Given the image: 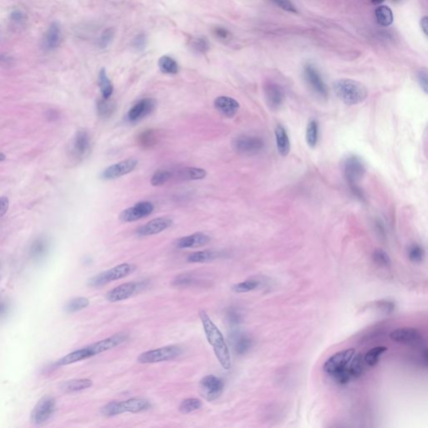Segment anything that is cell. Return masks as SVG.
<instances>
[{
    "mask_svg": "<svg viewBox=\"0 0 428 428\" xmlns=\"http://www.w3.org/2000/svg\"><path fill=\"white\" fill-rule=\"evenodd\" d=\"M156 101L152 98L140 100L129 110L127 119L130 122H139L151 114L156 108Z\"/></svg>",
    "mask_w": 428,
    "mask_h": 428,
    "instance_id": "13",
    "label": "cell"
},
{
    "mask_svg": "<svg viewBox=\"0 0 428 428\" xmlns=\"http://www.w3.org/2000/svg\"><path fill=\"white\" fill-rule=\"evenodd\" d=\"M158 67L163 74H176L179 71L178 62L169 55H163L159 59Z\"/></svg>",
    "mask_w": 428,
    "mask_h": 428,
    "instance_id": "35",
    "label": "cell"
},
{
    "mask_svg": "<svg viewBox=\"0 0 428 428\" xmlns=\"http://www.w3.org/2000/svg\"><path fill=\"white\" fill-rule=\"evenodd\" d=\"M139 285L136 282H128L120 285L107 293V299L112 303L119 302L127 300L134 295L138 289Z\"/></svg>",
    "mask_w": 428,
    "mask_h": 428,
    "instance_id": "18",
    "label": "cell"
},
{
    "mask_svg": "<svg viewBox=\"0 0 428 428\" xmlns=\"http://www.w3.org/2000/svg\"><path fill=\"white\" fill-rule=\"evenodd\" d=\"M172 181V171L158 170L152 175L151 184L152 186H161Z\"/></svg>",
    "mask_w": 428,
    "mask_h": 428,
    "instance_id": "44",
    "label": "cell"
},
{
    "mask_svg": "<svg viewBox=\"0 0 428 428\" xmlns=\"http://www.w3.org/2000/svg\"><path fill=\"white\" fill-rule=\"evenodd\" d=\"M199 317L203 324L207 339L208 343L213 347V352L215 353L217 359L223 368L229 370L231 367L230 352L224 340L223 334L204 310H201Z\"/></svg>",
    "mask_w": 428,
    "mask_h": 428,
    "instance_id": "1",
    "label": "cell"
},
{
    "mask_svg": "<svg viewBox=\"0 0 428 428\" xmlns=\"http://www.w3.org/2000/svg\"><path fill=\"white\" fill-rule=\"evenodd\" d=\"M92 385L93 382L90 379H75V380L65 381L62 384L60 388L62 391L66 393H71V392H76V391H83L85 389L90 388Z\"/></svg>",
    "mask_w": 428,
    "mask_h": 428,
    "instance_id": "29",
    "label": "cell"
},
{
    "mask_svg": "<svg viewBox=\"0 0 428 428\" xmlns=\"http://www.w3.org/2000/svg\"><path fill=\"white\" fill-rule=\"evenodd\" d=\"M390 338L398 343L413 345L421 340V335L417 329L411 327H404L394 329L390 333Z\"/></svg>",
    "mask_w": 428,
    "mask_h": 428,
    "instance_id": "17",
    "label": "cell"
},
{
    "mask_svg": "<svg viewBox=\"0 0 428 428\" xmlns=\"http://www.w3.org/2000/svg\"><path fill=\"white\" fill-rule=\"evenodd\" d=\"M375 15H376V21L381 26L388 27L393 23V13L388 6L381 5L376 8Z\"/></svg>",
    "mask_w": 428,
    "mask_h": 428,
    "instance_id": "34",
    "label": "cell"
},
{
    "mask_svg": "<svg viewBox=\"0 0 428 428\" xmlns=\"http://www.w3.org/2000/svg\"><path fill=\"white\" fill-rule=\"evenodd\" d=\"M151 406L149 401L144 398H131L126 401L117 402V408L119 414L125 412L138 413L146 411Z\"/></svg>",
    "mask_w": 428,
    "mask_h": 428,
    "instance_id": "22",
    "label": "cell"
},
{
    "mask_svg": "<svg viewBox=\"0 0 428 428\" xmlns=\"http://www.w3.org/2000/svg\"><path fill=\"white\" fill-rule=\"evenodd\" d=\"M417 79L421 89L425 93L428 92L427 71L426 69H421L417 73Z\"/></svg>",
    "mask_w": 428,
    "mask_h": 428,
    "instance_id": "52",
    "label": "cell"
},
{
    "mask_svg": "<svg viewBox=\"0 0 428 428\" xmlns=\"http://www.w3.org/2000/svg\"><path fill=\"white\" fill-rule=\"evenodd\" d=\"M379 308H381L382 310L389 314V313H391L393 310L395 305H394L393 303L388 302V301H382V302L379 303Z\"/></svg>",
    "mask_w": 428,
    "mask_h": 428,
    "instance_id": "56",
    "label": "cell"
},
{
    "mask_svg": "<svg viewBox=\"0 0 428 428\" xmlns=\"http://www.w3.org/2000/svg\"><path fill=\"white\" fill-rule=\"evenodd\" d=\"M333 89L336 97L348 106L360 104L368 97L367 87L354 79H337L333 84Z\"/></svg>",
    "mask_w": 428,
    "mask_h": 428,
    "instance_id": "2",
    "label": "cell"
},
{
    "mask_svg": "<svg viewBox=\"0 0 428 428\" xmlns=\"http://www.w3.org/2000/svg\"><path fill=\"white\" fill-rule=\"evenodd\" d=\"M117 108L116 102L112 100L101 98L97 104V114L102 118H109L112 117Z\"/></svg>",
    "mask_w": 428,
    "mask_h": 428,
    "instance_id": "33",
    "label": "cell"
},
{
    "mask_svg": "<svg viewBox=\"0 0 428 428\" xmlns=\"http://www.w3.org/2000/svg\"><path fill=\"white\" fill-rule=\"evenodd\" d=\"M183 353V349L179 346H167L158 349L144 352L139 356L137 362L141 364H152L157 362H167L176 359Z\"/></svg>",
    "mask_w": 428,
    "mask_h": 428,
    "instance_id": "4",
    "label": "cell"
},
{
    "mask_svg": "<svg viewBox=\"0 0 428 428\" xmlns=\"http://www.w3.org/2000/svg\"><path fill=\"white\" fill-rule=\"evenodd\" d=\"M195 283H197V279L194 275L191 274L178 275L173 281L174 286L177 287H188L194 285Z\"/></svg>",
    "mask_w": 428,
    "mask_h": 428,
    "instance_id": "46",
    "label": "cell"
},
{
    "mask_svg": "<svg viewBox=\"0 0 428 428\" xmlns=\"http://www.w3.org/2000/svg\"><path fill=\"white\" fill-rule=\"evenodd\" d=\"M211 238L203 233H196L185 236L177 241L176 246L179 248L202 247L210 242Z\"/></svg>",
    "mask_w": 428,
    "mask_h": 428,
    "instance_id": "25",
    "label": "cell"
},
{
    "mask_svg": "<svg viewBox=\"0 0 428 428\" xmlns=\"http://www.w3.org/2000/svg\"><path fill=\"white\" fill-rule=\"evenodd\" d=\"M265 94L266 102L273 111L280 109L285 101V92L280 84L275 82H267L265 85Z\"/></svg>",
    "mask_w": 428,
    "mask_h": 428,
    "instance_id": "15",
    "label": "cell"
},
{
    "mask_svg": "<svg viewBox=\"0 0 428 428\" xmlns=\"http://www.w3.org/2000/svg\"><path fill=\"white\" fill-rule=\"evenodd\" d=\"M201 406H202V401L200 400L197 398L186 399L180 404L179 411L183 414L191 413L200 409Z\"/></svg>",
    "mask_w": 428,
    "mask_h": 428,
    "instance_id": "43",
    "label": "cell"
},
{
    "mask_svg": "<svg viewBox=\"0 0 428 428\" xmlns=\"http://www.w3.org/2000/svg\"><path fill=\"white\" fill-rule=\"evenodd\" d=\"M56 403L51 396H45L40 399L33 409L30 420L35 425H44L52 418L55 413Z\"/></svg>",
    "mask_w": 428,
    "mask_h": 428,
    "instance_id": "7",
    "label": "cell"
},
{
    "mask_svg": "<svg viewBox=\"0 0 428 428\" xmlns=\"http://www.w3.org/2000/svg\"><path fill=\"white\" fill-rule=\"evenodd\" d=\"M191 48L194 52L198 54H206L210 49L208 39L203 36H197L191 41Z\"/></svg>",
    "mask_w": 428,
    "mask_h": 428,
    "instance_id": "40",
    "label": "cell"
},
{
    "mask_svg": "<svg viewBox=\"0 0 428 428\" xmlns=\"http://www.w3.org/2000/svg\"><path fill=\"white\" fill-rule=\"evenodd\" d=\"M217 256H218L217 252L210 250H204V251H198V252L191 253L187 260L189 263L200 264V263H206L213 260Z\"/></svg>",
    "mask_w": 428,
    "mask_h": 428,
    "instance_id": "37",
    "label": "cell"
},
{
    "mask_svg": "<svg viewBox=\"0 0 428 428\" xmlns=\"http://www.w3.org/2000/svg\"><path fill=\"white\" fill-rule=\"evenodd\" d=\"M213 35H214L217 39L220 40H223V41L228 40L231 38L230 31L227 30L226 28L221 27V26L213 28Z\"/></svg>",
    "mask_w": 428,
    "mask_h": 428,
    "instance_id": "49",
    "label": "cell"
},
{
    "mask_svg": "<svg viewBox=\"0 0 428 428\" xmlns=\"http://www.w3.org/2000/svg\"><path fill=\"white\" fill-rule=\"evenodd\" d=\"M115 30L113 28H108L107 30H104L102 33L101 37H100L98 45L102 49L108 47L110 44L112 42V40L115 37Z\"/></svg>",
    "mask_w": 428,
    "mask_h": 428,
    "instance_id": "47",
    "label": "cell"
},
{
    "mask_svg": "<svg viewBox=\"0 0 428 428\" xmlns=\"http://www.w3.org/2000/svg\"><path fill=\"white\" fill-rule=\"evenodd\" d=\"M98 84L102 92V98L104 99L111 98L114 92V87L107 75V70L105 68H102L100 70L99 75H98Z\"/></svg>",
    "mask_w": 428,
    "mask_h": 428,
    "instance_id": "31",
    "label": "cell"
},
{
    "mask_svg": "<svg viewBox=\"0 0 428 428\" xmlns=\"http://www.w3.org/2000/svg\"><path fill=\"white\" fill-rule=\"evenodd\" d=\"M355 353L356 351L354 349L344 350L337 352L324 362L323 370L327 375L330 376L336 371L347 368Z\"/></svg>",
    "mask_w": 428,
    "mask_h": 428,
    "instance_id": "10",
    "label": "cell"
},
{
    "mask_svg": "<svg viewBox=\"0 0 428 428\" xmlns=\"http://www.w3.org/2000/svg\"><path fill=\"white\" fill-rule=\"evenodd\" d=\"M214 107L218 112L226 117H233L239 110V103L232 97H218L214 101Z\"/></svg>",
    "mask_w": 428,
    "mask_h": 428,
    "instance_id": "20",
    "label": "cell"
},
{
    "mask_svg": "<svg viewBox=\"0 0 428 428\" xmlns=\"http://www.w3.org/2000/svg\"><path fill=\"white\" fill-rule=\"evenodd\" d=\"M89 300L87 298H74V299H72L66 303V305L64 306V310L69 314H72V313H75V312L84 309V308H87L89 305Z\"/></svg>",
    "mask_w": 428,
    "mask_h": 428,
    "instance_id": "39",
    "label": "cell"
},
{
    "mask_svg": "<svg viewBox=\"0 0 428 428\" xmlns=\"http://www.w3.org/2000/svg\"><path fill=\"white\" fill-rule=\"evenodd\" d=\"M10 20H13L15 23H21L25 20V15L24 13L21 12L20 10H15L10 14Z\"/></svg>",
    "mask_w": 428,
    "mask_h": 428,
    "instance_id": "54",
    "label": "cell"
},
{
    "mask_svg": "<svg viewBox=\"0 0 428 428\" xmlns=\"http://www.w3.org/2000/svg\"><path fill=\"white\" fill-rule=\"evenodd\" d=\"M271 1L275 5H277L278 7H280V9H282L285 11L294 13V14H297L298 13L296 7L291 0H271Z\"/></svg>",
    "mask_w": 428,
    "mask_h": 428,
    "instance_id": "48",
    "label": "cell"
},
{
    "mask_svg": "<svg viewBox=\"0 0 428 428\" xmlns=\"http://www.w3.org/2000/svg\"><path fill=\"white\" fill-rule=\"evenodd\" d=\"M305 138L309 147L314 148L316 146L319 140V122H317V120H311L307 125Z\"/></svg>",
    "mask_w": 428,
    "mask_h": 428,
    "instance_id": "36",
    "label": "cell"
},
{
    "mask_svg": "<svg viewBox=\"0 0 428 428\" xmlns=\"http://www.w3.org/2000/svg\"><path fill=\"white\" fill-rule=\"evenodd\" d=\"M91 150V137L87 131L79 130L77 131L72 145V152L76 158H84Z\"/></svg>",
    "mask_w": 428,
    "mask_h": 428,
    "instance_id": "16",
    "label": "cell"
},
{
    "mask_svg": "<svg viewBox=\"0 0 428 428\" xmlns=\"http://www.w3.org/2000/svg\"><path fill=\"white\" fill-rule=\"evenodd\" d=\"M50 241L46 237H39L33 241L30 245V256L35 262H40L45 260L50 250Z\"/></svg>",
    "mask_w": 428,
    "mask_h": 428,
    "instance_id": "24",
    "label": "cell"
},
{
    "mask_svg": "<svg viewBox=\"0 0 428 428\" xmlns=\"http://www.w3.org/2000/svg\"><path fill=\"white\" fill-rule=\"evenodd\" d=\"M265 141L262 137L252 135H242L234 139L233 149L238 153L252 156L260 153L265 148Z\"/></svg>",
    "mask_w": 428,
    "mask_h": 428,
    "instance_id": "6",
    "label": "cell"
},
{
    "mask_svg": "<svg viewBox=\"0 0 428 428\" xmlns=\"http://www.w3.org/2000/svg\"><path fill=\"white\" fill-rule=\"evenodd\" d=\"M127 339H128V335L124 333H121V334H114L109 338L96 342L94 344L91 345L90 347L92 348L94 356H96V355L101 354L102 352L113 349L115 347H119Z\"/></svg>",
    "mask_w": 428,
    "mask_h": 428,
    "instance_id": "19",
    "label": "cell"
},
{
    "mask_svg": "<svg viewBox=\"0 0 428 428\" xmlns=\"http://www.w3.org/2000/svg\"><path fill=\"white\" fill-rule=\"evenodd\" d=\"M407 256H408V259L411 262L419 264V263L422 262V260H424L425 251L421 246L417 244V243H414L408 247Z\"/></svg>",
    "mask_w": 428,
    "mask_h": 428,
    "instance_id": "41",
    "label": "cell"
},
{
    "mask_svg": "<svg viewBox=\"0 0 428 428\" xmlns=\"http://www.w3.org/2000/svg\"><path fill=\"white\" fill-rule=\"evenodd\" d=\"M275 139L278 151L283 156H287L290 151V141L286 129L282 125H278L275 128Z\"/></svg>",
    "mask_w": 428,
    "mask_h": 428,
    "instance_id": "27",
    "label": "cell"
},
{
    "mask_svg": "<svg viewBox=\"0 0 428 428\" xmlns=\"http://www.w3.org/2000/svg\"><path fill=\"white\" fill-rule=\"evenodd\" d=\"M304 73L307 83L312 91L320 98L326 99L328 97V89L319 74V70L313 64H307L304 69Z\"/></svg>",
    "mask_w": 428,
    "mask_h": 428,
    "instance_id": "11",
    "label": "cell"
},
{
    "mask_svg": "<svg viewBox=\"0 0 428 428\" xmlns=\"http://www.w3.org/2000/svg\"><path fill=\"white\" fill-rule=\"evenodd\" d=\"M154 206L148 201H141L135 205L126 208L120 214L119 218L124 223H131L146 218L152 213Z\"/></svg>",
    "mask_w": 428,
    "mask_h": 428,
    "instance_id": "8",
    "label": "cell"
},
{
    "mask_svg": "<svg viewBox=\"0 0 428 428\" xmlns=\"http://www.w3.org/2000/svg\"><path fill=\"white\" fill-rule=\"evenodd\" d=\"M233 349L238 355H244L249 351L252 347V339L249 337L243 334H233Z\"/></svg>",
    "mask_w": 428,
    "mask_h": 428,
    "instance_id": "32",
    "label": "cell"
},
{
    "mask_svg": "<svg viewBox=\"0 0 428 428\" xmlns=\"http://www.w3.org/2000/svg\"><path fill=\"white\" fill-rule=\"evenodd\" d=\"M227 316H228V321H229L231 324H233V325H238V324H240L241 320H242V316H241L240 313L235 309H228V313H227Z\"/></svg>",
    "mask_w": 428,
    "mask_h": 428,
    "instance_id": "51",
    "label": "cell"
},
{
    "mask_svg": "<svg viewBox=\"0 0 428 428\" xmlns=\"http://www.w3.org/2000/svg\"><path fill=\"white\" fill-rule=\"evenodd\" d=\"M394 1H398V0H394Z\"/></svg>",
    "mask_w": 428,
    "mask_h": 428,
    "instance_id": "61",
    "label": "cell"
},
{
    "mask_svg": "<svg viewBox=\"0 0 428 428\" xmlns=\"http://www.w3.org/2000/svg\"><path fill=\"white\" fill-rule=\"evenodd\" d=\"M61 41V30L57 22H53L48 29L43 40V48L46 51H52L57 49Z\"/></svg>",
    "mask_w": 428,
    "mask_h": 428,
    "instance_id": "23",
    "label": "cell"
},
{
    "mask_svg": "<svg viewBox=\"0 0 428 428\" xmlns=\"http://www.w3.org/2000/svg\"><path fill=\"white\" fill-rule=\"evenodd\" d=\"M10 208V200L7 197H0V218L7 213Z\"/></svg>",
    "mask_w": 428,
    "mask_h": 428,
    "instance_id": "53",
    "label": "cell"
},
{
    "mask_svg": "<svg viewBox=\"0 0 428 428\" xmlns=\"http://www.w3.org/2000/svg\"><path fill=\"white\" fill-rule=\"evenodd\" d=\"M13 59L7 55L1 54L0 55V65L1 66H10V64H12Z\"/></svg>",
    "mask_w": 428,
    "mask_h": 428,
    "instance_id": "57",
    "label": "cell"
},
{
    "mask_svg": "<svg viewBox=\"0 0 428 428\" xmlns=\"http://www.w3.org/2000/svg\"><path fill=\"white\" fill-rule=\"evenodd\" d=\"M10 309V305L6 300L0 299V319L6 317Z\"/></svg>",
    "mask_w": 428,
    "mask_h": 428,
    "instance_id": "55",
    "label": "cell"
},
{
    "mask_svg": "<svg viewBox=\"0 0 428 428\" xmlns=\"http://www.w3.org/2000/svg\"><path fill=\"white\" fill-rule=\"evenodd\" d=\"M421 30H423L424 34L427 35L428 34V18L427 16H424L421 20Z\"/></svg>",
    "mask_w": 428,
    "mask_h": 428,
    "instance_id": "58",
    "label": "cell"
},
{
    "mask_svg": "<svg viewBox=\"0 0 428 428\" xmlns=\"http://www.w3.org/2000/svg\"><path fill=\"white\" fill-rule=\"evenodd\" d=\"M137 163L138 161L134 158L126 159L124 161H119L105 169L101 174V179L103 180H114V179H119L121 177L125 176L126 174L133 171L137 166Z\"/></svg>",
    "mask_w": 428,
    "mask_h": 428,
    "instance_id": "12",
    "label": "cell"
},
{
    "mask_svg": "<svg viewBox=\"0 0 428 428\" xmlns=\"http://www.w3.org/2000/svg\"><path fill=\"white\" fill-rule=\"evenodd\" d=\"M388 348L386 347H376L370 350L367 354L365 355L364 360L366 364L369 367H375L378 363L379 360L382 357L385 352H387Z\"/></svg>",
    "mask_w": 428,
    "mask_h": 428,
    "instance_id": "38",
    "label": "cell"
},
{
    "mask_svg": "<svg viewBox=\"0 0 428 428\" xmlns=\"http://www.w3.org/2000/svg\"><path fill=\"white\" fill-rule=\"evenodd\" d=\"M260 281L255 280H245L243 282L238 283L233 285L232 290L235 293H247L256 290L260 286Z\"/></svg>",
    "mask_w": 428,
    "mask_h": 428,
    "instance_id": "42",
    "label": "cell"
},
{
    "mask_svg": "<svg viewBox=\"0 0 428 428\" xmlns=\"http://www.w3.org/2000/svg\"><path fill=\"white\" fill-rule=\"evenodd\" d=\"M207 172L204 169L198 167H184L177 171H172V180L176 181H196L205 179Z\"/></svg>",
    "mask_w": 428,
    "mask_h": 428,
    "instance_id": "21",
    "label": "cell"
},
{
    "mask_svg": "<svg viewBox=\"0 0 428 428\" xmlns=\"http://www.w3.org/2000/svg\"><path fill=\"white\" fill-rule=\"evenodd\" d=\"M173 219L168 217H160L149 221L146 224L136 229V234L140 237L155 235L166 230L173 225Z\"/></svg>",
    "mask_w": 428,
    "mask_h": 428,
    "instance_id": "14",
    "label": "cell"
},
{
    "mask_svg": "<svg viewBox=\"0 0 428 428\" xmlns=\"http://www.w3.org/2000/svg\"><path fill=\"white\" fill-rule=\"evenodd\" d=\"M161 136L158 131L153 129H146L141 131L136 137V142L141 148L145 150L153 148L160 141Z\"/></svg>",
    "mask_w": 428,
    "mask_h": 428,
    "instance_id": "26",
    "label": "cell"
},
{
    "mask_svg": "<svg viewBox=\"0 0 428 428\" xmlns=\"http://www.w3.org/2000/svg\"><path fill=\"white\" fill-rule=\"evenodd\" d=\"M343 174L350 188L358 185L367 172V167L360 156L350 155L345 158L342 165Z\"/></svg>",
    "mask_w": 428,
    "mask_h": 428,
    "instance_id": "5",
    "label": "cell"
},
{
    "mask_svg": "<svg viewBox=\"0 0 428 428\" xmlns=\"http://www.w3.org/2000/svg\"><path fill=\"white\" fill-rule=\"evenodd\" d=\"M135 269L136 267L133 265L127 264V263L117 265L110 270H106L104 272L95 275L94 277L91 278L88 280V285L92 288L102 287L112 281H116L126 277L127 275L133 272Z\"/></svg>",
    "mask_w": 428,
    "mask_h": 428,
    "instance_id": "3",
    "label": "cell"
},
{
    "mask_svg": "<svg viewBox=\"0 0 428 428\" xmlns=\"http://www.w3.org/2000/svg\"><path fill=\"white\" fill-rule=\"evenodd\" d=\"M376 229L378 230L380 234L382 236H385V233H386V231H385V227H384L383 223L381 222V220L376 221Z\"/></svg>",
    "mask_w": 428,
    "mask_h": 428,
    "instance_id": "59",
    "label": "cell"
},
{
    "mask_svg": "<svg viewBox=\"0 0 428 428\" xmlns=\"http://www.w3.org/2000/svg\"><path fill=\"white\" fill-rule=\"evenodd\" d=\"M385 0H371V3L375 5H381Z\"/></svg>",
    "mask_w": 428,
    "mask_h": 428,
    "instance_id": "60",
    "label": "cell"
},
{
    "mask_svg": "<svg viewBox=\"0 0 428 428\" xmlns=\"http://www.w3.org/2000/svg\"><path fill=\"white\" fill-rule=\"evenodd\" d=\"M372 260L380 267L387 268L391 265V259L387 254V252L381 248L374 251L372 253Z\"/></svg>",
    "mask_w": 428,
    "mask_h": 428,
    "instance_id": "45",
    "label": "cell"
},
{
    "mask_svg": "<svg viewBox=\"0 0 428 428\" xmlns=\"http://www.w3.org/2000/svg\"><path fill=\"white\" fill-rule=\"evenodd\" d=\"M201 393L208 401H214L223 393L224 382L222 379L213 375H208L200 382Z\"/></svg>",
    "mask_w": 428,
    "mask_h": 428,
    "instance_id": "9",
    "label": "cell"
},
{
    "mask_svg": "<svg viewBox=\"0 0 428 428\" xmlns=\"http://www.w3.org/2000/svg\"><path fill=\"white\" fill-rule=\"evenodd\" d=\"M365 365L366 362H365L364 356L362 353H355L347 367L352 380L359 378L360 376H362L364 372Z\"/></svg>",
    "mask_w": 428,
    "mask_h": 428,
    "instance_id": "30",
    "label": "cell"
},
{
    "mask_svg": "<svg viewBox=\"0 0 428 428\" xmlns=\"http://www.w3.org/2000/svg\"><path fill=\"white\" fill-rule=\"evenodd\" d=\"M94 357V353L92 352L91 347L88 346V347L82 348V349L77 350L75 352H71V353H69L65 357H63L60 361H59L58 365L65 366V365L72 364L74 362H80V361L88 359L90 357Z\"/></svg>",
    "mask_w": 428,
    "mask_h": 428,
    "instance_id": "28",
    "label": "cell"
},
{
    "mask_svg": "<svg viewBox=\"0 0 428 428\" xmlns=\"http://www.w3.org/2000/svg\"><path fill=\"white\" fill-rule=\"evenodd\" d=\"M146 44H147V39L146 35L143 34L136 35L132 41V46L138 51H142L146 48Z\"/></svg>",
    "mask_w": 428,
    "mask_h": 428,
    "instance_id": "50",
    "label": "cell"
}]
</instances>
